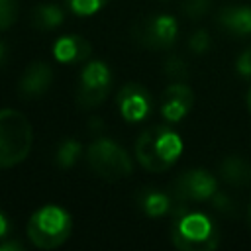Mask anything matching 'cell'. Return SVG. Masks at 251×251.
I'll list each match as a JSON object with an SVG mask.
<instances>
[{
    "label": "cell",
    "mask_w": 251,
    "mask_h": 251,
    "mask_svg": "<svg viewBox=\"0 0 251 251\" xmlns=\"http://www.w3.org/2000/svg\"><path fill=\"white\" fill-rule=\"evenodd\" d=\"M182 141L169 126H153L145 129L135 143V157L143 169L151 173H163L178 159Z\"/></svg>",
    "instance_id": "6da1fadb"
},
{
    "label": "cell",
    "mask_w": 251,
    "mask_h": 251,
    "mask_svg": "<svg viewBox=\"0 0 251 251\" xmlns=\"http://www.w3.org/2000/svg\"><path fill=\"white\" fill-rule=\"evenodd\" d=\"M175 208V224L171 229L173 243L182 251H208L218 245V231L212 220L186 206Z\"/></svg>",
    "instance_id": "7a4b0ae2"
},
{
    "label": "cell",
    "mask_w": 251,
    "mask_h": 251,
    "mask_svg": "<svg viewBox=\"0 0 251 251\" xmlns=\"http://www.w3.org/2000/svg\"><path fill=\"white\" fill-rule=\"evenodd\" d=\"M33 143V131L27 118L12 108L0 110V169L22 163Z\"/></svg>",
    "instance_id": "3957f363"
},
{
    "label": "cell",
    "mask_w": 251,
    "mask_h": 251,
    "mask_svg": "<svg viewBox=\"0 0 251 251\" xmlns=\"http://www.w3.org/2000/svg\"><path fill=\"white\" fill-rule=\"evenodd\" d=\"M73 229L71 216L59 206L39 208L27 222V237L39 249H55L63 245Z\"/></svg>",
    "instance_id": "277c9868"
},
{
    "label": "cell",
    "mask_w": 251,
    "mask_h": 251,
    "mask_svg": "<svg viewBox=\"0 0 251 251\" xmlns=\"http://www.w3.org/2000/svg\"><path fill=\"white\" fill-rule=\"evenodd\" d=\"M86 161L90 169L108 180H118L129 176L133 171L131 159L122 145L112 139H96L86 149Z\"/></svg>",
    "instance_id": "5b68a950"
},
{
    "label": "cell",
    "mask_w": 251,
    "mask_h": 251,
    "mask_svg": "<svg viewBox=\"0 0 251 251\" xmlns=\"http://www.w3.org/2000/svg\"><path fill=\"white\" fill-rule=\"evenodd\" d=\"M112 88V75L110 69L102 61H90L82 73L76 90V104L80 108H94L102 104Z\"/></svg>",
    "instance_id": "8992f818"
},
{
    "label": "cell",
    "mask_w": 251,
    "mask_h": 251,
    "mask_svg": "<svg viewBox=\"0 0 251 251\" xmlns=\"http://www.w3.org/2000/svg\"><path fill=\"white\" fill-rule=\"evenodd\" d=\"M135 43L147 49H167L176 39V20L171 16H147L131 27Z\"/></svg>",
    "instance_id": "52a82bcc"
},
{
    "label": "cell",
    "mask_w": 251,
    "mask_h": 251,
    "mask_svg": "<svg viewBox=\"0 0 251 251\" xmlns=\"http://www.w3.org/2000/svg\"><path fill=\"white\" fill-rule=\"evenodd\" d=\"M214 194H216V178L204 169L186 171L173 184L175 206H186L188 202L208 200Z\"/></svg>",
    "instance_id": "ba28073f"
},
{
    "label": "cell",
    "mask_w": 251,
    "mask_h": 251,
    "mask_svg": "<svg viewBox=\"0 0 251 251\" xmlns=\"http://www.w3.org/2000/svg\"><path fill=\"white\" fill-rule=\"evenodd\" d=\"M151 94L141 84H126L118 94V108L124 120L139 122L151 112Z\"/></svg>",
    "instance_id": "9c48e42d"
},
{
    "label": "cell",
    "mask_w": 251,
    "mask_h": 251,
    "mask_svg": "<svg viewBox=\"0 0 251 251\" xmlns=\"http://www.w3.org/2000/svg\"><path fill=\"white\" fill-rule=\"evenodd\" d=\"M192 104H194L192 90L186 84H182V82H175V84L167 86L165 92H163L161 114L169 122H178V120H182L190 112Z\"/></svg>",
    "instance_id": "30bf717a"
},
{
    "label": "cell",
    "mask_w": 251,
    "mask_h": 251,
    "mask_svg": "<svg viewBox=\"0 0 251 251\" xmlns=\"http://www.w3.org/2000/svg\"><path fill=\"white\" fill-rule=\"evenodd\" d=\"M53 82V71L43 61L31 63L22 78H20V94L22 98H39Z\"/></svg>",
    "instance_id": "8fae6325"
},
{
    "label": "cell",
    "mask_w": 251,
    "mask_h": 251,
    "mask_svg": "<svg viewBox=\"0 0 251 251\" xmlns=\"http://www.w3.org/2000/svg\"><path fill=\"white\" fill-rule=\"evenodd\" d=\"M90 43L80 35H65L55 41L53 55L61 63H84L90 57Z\"/></svg>",
    "instance_id": "7c38bea8"
},
{
    "label": "cell",
    "mask_w": 251,
    "mask_h": 251,
    "mask_svg": "<svg viewBox=\"0 0 251 251\" xmlns=\"http://www.w3.org/2000/svg\"><path fill=\"white\" fill-rule=\"evenodd\" d=\"M218 24L233 35H251V8L249 6H227L218 14Z\"/></svg>",
    "instance_id": "4fadbf2b"
},
{
    "label": "cell",
    "mask_w": 251,
    "mask_h": 251,
    "mask_svg": "<svg viewBox=\"0 0 251 251\" xmlns=\"http://www.w3.org/2000/svg\"><path fill=\"white\" fill-rule=\"evenodd\" d=\"M220 176L237 188L251 186V163L241 157H226L220 165Z\"/></svg>",
    "instance_id": "5bb4252c"
},
{
    "label": "cell",
    "mask_w": 251,
    "mask_h": 251,
    "mask_svg": "<svg viewBox=\"0 0 251 251\" xmlns=\"http://www.w3.org/2000/svg\"><path fill=\"white\" fill-rule=\"evenodd\" d=\"M63 20H65V14L55 4H41L31 14V24L37 29H53V27L61 25Z\"/></svg>",
    "instance_id": "9a60e30c"
},
{
    "label": "cell",
    "mask_w": 251,
    "mask_h": 251,
    "mask_svg": "<svg viewBox=\"0 0 251 251\" xmlns=\"http://www.w3.org/2000/svg\"><path fill=\"white\" fill-rule=\"evenodd\" d=\"M139 204L145 210V214L153 216V218H159V216L167 214L173 208L171 198L167 194H163V192H157V190H145L141 194V198H139Z\"/></svg>",
    "instance_id": "2e32d148"
},
{
    "label": "cell",
    "mask_w": 251,
    "mask_h": 251,
    "mask_svg": "<svg viewBox=\"0 0 251 251\" xmlns=\"http://www.w3.org/2000/svg\"><path fill=\"white\" fill-rule=\"evenodd\" d=\"M80 155V143L75 139H65L57 149V165L59 167H71Z\"/></svg>",
    "instance_id": "e0dca14e"
},
{
    "label": "cell",
    "mask_w": 251,
    "mask_h": 251,
    "mask_svg": "<svg viewBox=\"0 0 251 251\" xmlns=\"http://www.w3.org/2000/svg\"><path fill=\"white\" fill-rule=\"evenodd\" d=\"M65 2H67V6L75 14H78V16H90V14L98 12L108 0H65Z\"/></svg>",
    "instance_id": "ac0fdd59"
},
{
    "label": "cell",
    "mask_w": 251,
    "mask_h": 251,
    "mask_svg": "<svg viewBox=\"0 0 251 251\" xmlns=\"http://www.w3.org/2000/svg\"><path fill=\"white\" fill-rule=\"evenodd\" d=\"M165 73L173 80H184L188 76V67H186V63L180 57H175L173 55V57H169L165 61Z\"/></svg>",
    "instance_id": "d6986e66"
},
{
    "label": "cell",
    "mask_w": 251,
    "mask_h": 251,
    "mask_svg": "<svg viewBox=\"0 0 251 251\" xmlns=\"http://www.w3.org/2000/svg\"><path fill=\"white\" fill-rule=\"evenodd\" d=\"M18 18L16 0H0V31L8 29Z\"/></svg>",
    "instance_id": "ffe728a7"
},
{
    "label": "cell",
    "mask_w": 251,
    "mask_h": 251,
    "mask_svg": "<svg viewBox=\"0 0 251 251\" xmlns=\"http://www.w3.org/2000/svg\"><path fill=\"white\" fill-rule=\"evenodd\" d=\"M212 6V0H182V12L190 18V20H198L202 18Z\"/></svg>",
    "instance_id": "44dd1931"
},
{
    "label": "cell",
    "mask_w": 251,
    "mask_h": 251,
    "mask_svg": "<svg viewBox=\"0 0 251 251\" xmlns=\"http://www.w3.org/2000/svg\"><path fill=\"white\" fill-rule=\"evenodd\" d=\"M188 45H190V49H192L194 53H204V51H208V47H210V35H208V31H206V29L194 31V33L190 35Z\"/></svg>",
    "instance_id": "7402d4cb"
},
{
    "label": "cell",
    "mask_w": 251,
    "mask_h": 251,
    "mask_svg": "<svg viewBox=\"0 0 251 251\" xmlns=\"http://www.w3.org/2000/svg\"><path fill=\"white\" fill-rule=\"evenodd\" d=\"M235 67L241 76H251V47H247L243 53H239Z\"/></svg>",
    "instance_id": "603a6c76"
},
{
    "label": "cell",
    "mask_w": 251,
    "mask_h": 251,
    "mask_svg": "<svg viewBox=\"0 0 251 251\" xmlns=\"http://www.w3.org/2000/svg\"><path fill=\"white\" fill-rule=\"evenodd\" d=\"M212 200H214V206H216L218 210H222V212H233V204H231V200H229L226 194H220V192L216 190V194L212 196Z\"/></svg>",
    "instance_id": "cb8c5ba5"
},
{
    "label": "cell",
    "mask_w": 251,
    "mask_h": 251,
    "mask_svg": "<svg viewBox=\"0 0 251 251\" xmlns=\"http://www.w3.org/2000/svg\"><path fill=\"white\" fill-rule=\"evenodd\" d=\"M8 249H18V251H22L24 249V245L20 243V241H4V243H0V251H8Z\"/></svg>",
    "instance_id": "d4e9b609"
},
{
    "label": "cell",
    "mask_w": 251,
    "mask_h": 251,
    "mask_svg": "<svg viewBox=\"0 0 251 251\" xmlns=\"http://www.w3.org/2000/svg\"><path fill=\"white\" fill-rule=\"evenodd\" d=\"M6 231H8V220H6V216L0 212V237H4Z\"/></svg>",
    "instance_id": "484cf974"
},
{
    "label": "cell",
    "mask_w": 251,
    "mask_h": 251,
    "mask_svg": "<svg viewBox=\"0 0 251 251\" xmlns=\"http://www.w3.org/2000/svg\"><path fill=\"white\" fill-rule=\"evenodd\" d=\"M4 57H6V45L0 41V63L4 61Z\"/></svg>",
    "instance_id": "4316f807"
},
{
    "label": "cell",
    "mask_w": 251,
    "mask_h": 251,
    "mask_svg": "<svg viewBox=\"0 0 251 251\" xmlns=\"http://www.w3.org/2000/svg\"><path fill=\"white\" fill-rule=\"evenodd\" d=\"M247 106H249V112H251V90H249V94H247Z\"/></svg>",
    "instance_id": "83f0119b"
},
{
    "label": "cell",
    "mask_w": 251,
    "mask_h": 251,
    "mask_svg": "<svg viewBox=\"0 0 251 251\" xmlns=\"http://www.w3.org/2000/svg\"><path fill=\"white\" fill-rule=\"evenodd\" d=\"M249 218H251V208H249Z\"/></svg>",
    "instance_id": "f1b7e54d"
}]
</instances>
